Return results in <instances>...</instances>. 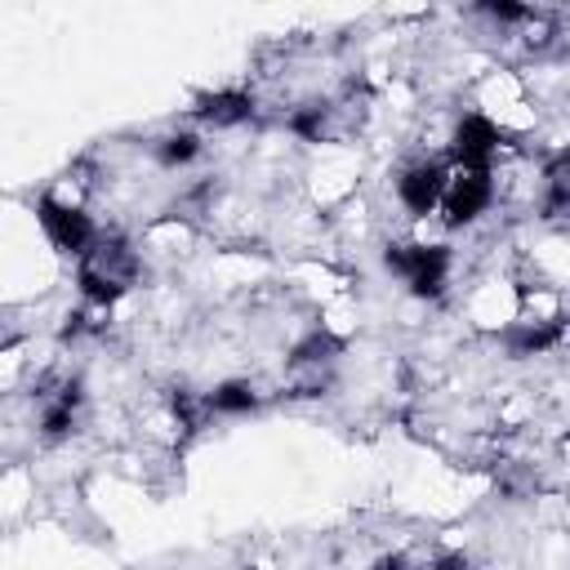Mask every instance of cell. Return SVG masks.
<instances>
[{"label":"cell","mask_w":570,"mask_h":570,"mask_svg":"<svg viewBox=\"0 0 570 570\" xmlns=\"http://www.w3.org/2000/svg\"><path fill=\"white\" fill-rule=\"evenodd\" d=\"M134 276H138V258H134V249L125 245V240H94L89 245V254L80 258V289H85V298L89 303H98V307H107V303H116L129 285H134Z\"/></svg>","instance_id":"cell-1"},{"label":"cell","mask_w":570,"mask_h":570,"mask_svg":"<svg viewBox=\"0 0 570 570\" xmlns=\"http://www.w3.org/2000/svg\"><path fill=\"white\" fill-rule=\"evenodd\" d=\"M494 187H490V169H472V165H454V174H445V191H441V214L450 227L472 223L485 205H490Z\"/></svg>","instance_id":"cell-2"},{"label":"cell","mask_w":570,"mask_h":570,"mask_svg":"<svg viewBox=\"0 0 570 570\" xmlns=\"http://www.w3.org/2000/svg\"><path fill=\"white\" fill-rule=\"evenodd\" d=\"M387 267L405 276V285L423 298L441 294L445 285V267H450V254L441 245H392L387 249Z\"/></svg>","instance_id":"cell-3"},{"label":"cell","mask_w":570,"mask_h":570,"mask_svg":"<svg viewBox=\"0 0 570 570\" xmlns=\"http://www.w3.org/2000/svg\"><path fill=\"white\" fill-rule=\"evenodd\" d=\"M36 218H40L45 236H49L62 254H80V258L89 254V245H94V227H89V218H85L80 209H71V205L45 196V200L36 205Z\"/></svg>","instance_id":"cell-4"},{"label":"cell","mask_w":570,"mask_h":570,"mask_svg":"<svg viewBox=\"0 0 570 570\" xmlns=\"http://www.w3.org/2000/svg\"><path fill=\"white\" fill-rule=\"evenodd\" d=\"M499 151V129L485 116H463L454 129V165L490 169V156Z\"/></svg>","instance_id":"cell-5"},{"label":"cell","mask_w":570,"mask_h":570,"mask_svg":"<svg viewBox=\"0 0 570 570\" xmlns=\"http://www.w3.org/2000/svg\"><path fill=\"white\" fill-rule=\"evenodd\" d=\"M396 191H401V205L410 214H432L441 205V191H445V169L441 165H414L401 174Z\"/></svg>","instance_id":"cell-6"},{"label":"cell","mask_w":570,"mask_h":570,"mask_svg":"<svg viewBox=\"0 0 570 570\" xmlns=\"http://www.w3.org/2000/svg\"><path fill=\"white\" fill-rule=\"evenodd\" d=\"M561 334H566V316H548V321H530V325L512 330L508 334V347H512V356H530V352L552 347Z\"/></svg>","instance_id":"cell-7"},{"label":"cell","mask_w":570,"mask_h":570,"mask_svg":"<svg viewBox=\"0 0 570 570\" xmlns=\"http://www.w3.org/2000/svg\"><path fill=\"white\" fill-rule=\"evenodd\" d=\"M254 102L245 94H205L196 102V116L209 120V125H236V120H249Z\"/></svg>","instance_id":"cell-8"},{"label":"cell","mask_w":570,"mask_h":570,"mask_svg":"<svg viewBox=\"0 0 570 570\" xmlns=\"http://www.w3.org/2000/svg\"><path fill=\"white\" fill-rule=\"evenodd\" d=\"M209 414H249L258 405V392L249 383H223L218 392H209Z\"/></svg>","instance_id":"cell-9"},{"label":"cell","mask_w":570,"mask_h":570,"mask_svg":"<svg viewBox=\"0 0 570 570\" xmlns=\"http://www.w3.org/2000/svg\"><path fill=\"white\" fill-rule=\"evenodd\" d=\"M548 196H543V209L548 214H557V209H566L570 205V156H561L552 169H548Z\"/></svg>","instance_id":"cell-10"},{"label":"cell","mask_w":570,"mask_h":570,"mask_svg":"<svg viewBox=\"0 0 570 570\" xmlns=\"http://www.w3.org/2000/svg\"><path fill=\"white\" fill-rule=\"evenodd\" d=\"M156 151H160L165 165H183V160H191V156L200 151V142H196L191 134H174V138H165Z\"/></svg>","instance_id":"cell-11"},{"label":"cell","mask_w":570,"mask_h":570,"mask_svg":"<svg viewBox=\"0 0 570 570\" xmlns=\"http://www.w3.org/2000/svg\"><path fill=\"white\" fill-rule=\"evenodd\" d=\"M374 570H405V561H401V557H383Z\"/></svg>","instance_id":"cell-12"}]
</instances>
